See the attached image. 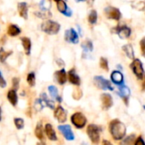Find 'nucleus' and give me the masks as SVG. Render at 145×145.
<instances>
[{"mask_svg": "<svg viewBox=\"0 0 145 145\" xmlns=\"http://www.w3.org/2000/svg\"><path fill=\"white\" fill-rule=\"evenodd\" d=\"M110 132L115 140H121L126 136L127 127L119 120H113L110 123Z\"/></svg>", "mask_w": 145, "mask_h": 145, "instance_id": "f257e3e1", "label": "nucleus"}, {"mask_svg": "<svg viewBox=\"0 0 145 145\" xmlns=\"http://www.w3.org/2000/svg\"><path fill=\"white\" fill-rule=\"evenodd\" d=\"M41 30L48 35H55L59 32L60 25L57 21H51V20H46L41 25Z\"/></svg>", "mask_w": 145, "mask_h": 145, "instance_id": "f03ea898", "label": "nucleus"}, {"mask_svg": "<svg viewBox=\"0 0 145 145\" xmlns=\"http://www.w3.org/2000/svg\"><path fill=\"white\" fill-rule=\"evenodd\" d=\"M101 131H102L101 127H99V126L94 125V124H91L88 126V128H87L88 136L89 137L92 143H93L94 144H98L99 143Z\"/></svg>", "mask_w": 145, "mask_h": 145, "instance_id": "7ed1b4c3", "label": "nucleus"}, {"mask_svg": "<svg viewBox=\"0 0 145 145\" xmlns=\"http://www.w3.org/2000/svg\"><path fill=\"white\" fill-rule=\"evenodd\" d=\"M71 123L77 128V129H82L83 128L86 124H87V118L85 115L80 112H76L73 114L71 117Z\"/></svg>", "mask_w": 145, "mask_h": 145, "instance_id": "20e7f679", "label": "nucleus"}, {"mask_svg": "<svg viewBox=\"0 0 145 145\" xmlns=\"http://www.w3.org/2000/svg\"><path fill=\"white\" fill-rule=\"evenodd\" d=\"M130 67H131L133 73L137 76L138 79H142L144 78V68H143V63L139 59H138V58L134 59Z\"/></svg>", "mask_w": 145, "mask_h": 145, "instance_id": "39448f33", "label": "nucleus"}, {"mask_svg": "<svg viewBox=\"0 0 145 145\" xmlns=\"http://www.w3.org/2000/svg\"><path fill=\"white\" fill-rule=\"evenodd\" d=\"M94 84L96 85L97 87H99L101 90H109V91H113L114 88L112 87L110 82L107 79H105V78H103L102 76H95L93 79Z\"/></svg>", "mask_w": 145, "mask_h": 145, "instance_id": "423d86ee", "label": "nucleus"}, {"mask_svg": "<svg viewBox=\"0 0 145 145\" xmlns=\"http://www.w3.org/2000/svg\"><path fill=\"white\" fill-rule=\"evenodd\" d=\"M105 14L109 19L119 21L121 17V13L119 9L115 7H106L105 9Z\"/></svg>", "mask_w": 145, "mask_h": 145, "instance_id": "0eeeda50", "label": "nucleus"}, {"mask_svg": "<svg viewBox=\"0 0 145 145\" xmlns=\"http://www.w3.org/2000/svg\"><path fill=\"white\" fill-rule=\"evenodd\" d=\"M65 40L67 43L76 44H78L79 42V36L77 32L75 31V29L70 28L65 32Z\"/></svg>", "mask_w": 145, "mask_h": 145, "instance_id": "6e6552de", "label": "nucleus"}, {"mask_svg": "<svg viewBox=\"0 0 145 145\" xmlns=\"http://www.w3.org/2000/svg\"><path fill=\"white\" fill-rule=\"evenodd\" d=\"M59 131L62 133L64 138L68 141H73L75 139V136L73 134V132L69 125H61L58 126Z\"/></svg>", "mask_w": 145, "mask_h": 145, "instance_id": "1a4fd4ad", "label": "nucleus"}, {"mask_svg": "<svg viewBox=\"0 0 145 145\" xmlns=\"http://www.w3.org/2000/svg\"><path fill=\"white\" fill-rule=\"evenodd\" d=\"M54 116L59 123H64L67 120V112L62 106H58L54 110Z\"/></svg>", "mask_w": 145, "mask_h": 145, "instance_id": "9d476101", "label": "nucleus"}, {"mask_svg": "<svg viewBox=\"0 0 145 145\" xmlns=\"http://www.w3.org/2000/svg\"><path fill=\"white\" fill-rule=\"evenodd\" d=\"M54 76L55 81H56L59 85H65V84L67 82V79H68V78H67V73H66V71H65L63 68H62L61 69L56 71V72L54 73Z\"/></svg>", "mask_w": 145, "mask_h": 145, "instance_id": "9b49d317", "label": "nucleus"}, {"mask_svg": "<svg viewBox=\"0 0 145 145\" xmlns=\"http://www.w3.org/2000/svg\"><path fill=\"white\" fill-rule=\"evenodd\" d=\"M57 9L58 10L63 14L65 16H67V17H71L72 15V10L67 6L65 1H63V0H59L58 3H57Z\"/></svg>", "mask_w": 145, "mask_h": 145, "instance_id": "f8f14e48", "label": "nucleus"}, {"mask_svg": "<svg viewBox=\"0 0 145 145\" xmlns=\"http://www.w3.org/2000/svg\"><path fill=\"white\" fill-rule=\"evenodd\" d=\"M101 103H102V107L105 110H107L110 109L113 105V99L110 94L109 93H104L101 95Z\"/></svg>", "mask_w": 145, "mask_h": 145, "instance_id": "ddd939ff", "label": "nucleus"}, {"mask_svg": "<svg viewBox=\"0 0 145 145\" xmlns=\"http://www.w3.org/2000/svg\"><path fill=\"white\" fill-rule=\"evenodd\" d=\"M67 78H68V80L70 81L71 84H72L74 85H77V86H79L81 85V79L78 76V74H76V70L74 68L71 69L68 72Z\"/></svg>", "mask_w": 145, "mask_h": 145, "instance_id": "4468645a", "label": "nucleus"}, {"mask_svg": "<svg viewBox=\"0 0 145 145\" xmlns=\"http://www.w3.org/2000/svg\"><path fill=\"white\" fill-rule=\"evenodd\" d=\"M118 94L124 100L125 103L127 105H128V99H129V97H130V94H131L130 89L127 86L124 85H119V92H118Z\"/></svg>", "mask_w": 145, "mask_h": 145, "instance_id": "2eb2a0df", "label": "nucleus"}, {"mask_svg": "<svg viewBox=\"0 0 145 145\" xmlns=\"http://www.w3.org/2000/svg\"><path fill=\"white\" fill-rule=\"evenodd\" d=\"M116 32L121 38L126 39L131 36L132 30L130 27H128L127 26H119L118 28H116Z\"/></svg>", "mask_w": 145, "mask_h": 145, "instance_id": "dca6fc26", "label": "nucleus"}, {"mask_svg": "<svg viewBox=\"0 0 145 145\" xmlns=\"http://www.w3.org/2000/svg\"><path fill=\"white\" fill-rule=\"evenodd\" d=\"M18 12L20 17H22L25 20H27L28 18V5L25 2H20L17 5Z\"/></svg>", "mask_w": 145, "mask_h": 145, "instance_id": "f3484780", "label": "nucleus"}, {"mask_svg": "<svg viewBox=\"0 0 145 145\" xmlns=\"http://www.w3.org/2000/svg\"><path fill=\"white\" fill-rule=\"evenodd\" d=\"M111 80L114 84L117 85H121L124 83V78L123 75L121 72L119 71H114L112 72L111 75H110Z\"/></svg>", "mask_w": 145, "mask_h": 145, "instance_id": "a211bd4d", "label": "nucleus"}, {"mask_svg": "<svg viewBox=\"0 0 145 145\" xmlns=\"http://www.w3.org/2000/svg\"><path fill=\"white\" fill-rule=\"evenodd\" d=\"M45 133L48 137V138L51 141H57V135L56 132L54 131V129L53 128V126L51 124H46L45 125V128H44Z\"/></svg>", "mask_w": 145, "mask_h": 145, "instance_id": "6ab92c4d", "label": "nucleus"}, {"mask_svg": "<svg viewBox=\"0 0 145 145\" xmlns=\"http://www.w3.org/2000/svg\"><path fill=\"white\" fill-rule=\"evenodd\" d=\"M21 44L24 48L25 53L26 56L31 55V41L29 38L27 37H23L21 38Z\"/></svg>", "mask_w": 145, "mask_h": 145, "instance_id": "aec40b11", "label": "nucleus"}, {"mask_svg": "<svg viewBox=\"0 0 145 145\" xmlns=\"http://www.w3.org/2000/svg\"><path fill=\"white\" fill-rule=\"evenodd\" d=\"M7 98L8 100V102L11 103L12 106L15 107L18 103V96H17V92L15 90L12 89L9 90L8 94H7Z\"/></svg>", "mask_w": 145, "mask_h": 145, "instance_id": "412c9836", "label": "nucleus"}, {"mask_svg": "<svg viewBox=\"0 0 145 145\" xmlns=\"http://www.w3.org/2000/svg\"><path fill=\"white\" fill-rule=\"evenodd\" d=\"M48 90V92H49V94H50V96H51V97L53 99L56 100L59 103L62 102V97H59V92H58V89L54 85H49Z\"/></svg>", "mask_w": 145, "mask_h": 145, "instance_id": "4be33fe9", "label": "nucleus"}, {"mask_svg": "<svg viewBox=\"0 0 145 145\" xmlns=\"http://www.w3.org/2000/svg\"><path fill=\"white\" fill-rule=\"evenodd\" d=\"M20 32H21V30H20V28L17 25L11 24V25H9V26L8 27L7 33H8V35L10 36V37H16V36H18Z\"/></svg>", "mask_w": 145, "mask_h": 145, "instance_id": "5701e85b", "label": "nucleus"}, {"mask_svg": "<svg viewBox=\"0 0 145 145\" xmlns=\"http://www.w3.org/2000/svg\"><path fill=\"white\" fill-rule=\"evenodd\" d=\"M40 98L42 100V102L44 103V104H45L47 107H48V108L51 109H54V102L52 101V100H50V99L48 97V96H47L46 93H42V94L40 95Z\"/></svg>", "mask_w": 145, "mask_h": 145, "instance_id": "b1692460", "label": "nucleus"}, {"mask_svg": "<svg viewBox=\"0 0 145 145\" xmlns=\"http://www.w3.org/2000/svg\"><path fill=\"white\" fill-rule=\"evenodd\" d=\"M82 48L83 50V53H89L93 50V44L91 40H86L82 44Z\"/></svg>", "mask_w": 145, "mask_h": 145, "instance_id": "393cba45", "label": "nucleus"}, {"mask_svg": "<svg viewBox=\"0 0 145 145\" xmlns=\"http://www.w3.org/2000/svg\"><path fill=\"white\" fill-rule=\"evenodd\" d=\"M122 50L126 53L127 57H129L130 59H133L134 58V50H133V47L131 44H128L123 45L122 46Z\"/></svg>", "mask_w": 145, "mask_h": 145, "instance_id": "a878e982", "label": "nucleus"}, {"mask_svg": "<svg viewBox=\"0 0 145 145\" xmlns=\"http://www.w3.org/2000/svg\"><path fill=\"white\" fill-rule=\"evenodd\" d=\"M35 15L42 18V19H48L52 16V13L50 12V10H39V11H36L35 12Z\"/></svg>", "mask_w": 145, "mask_h": 145, "instance_id": "bb28decb", "label": "nucleus"}, {"mask_svg": "<svg viewBox=\"0 0 145 145\" xmlns=\"http://www.w3.org/2000/svg\"><path fill=\"white\" fill-rule=\"evenodd\" d=\"M35 134H36V137L41 140V141H43V130H42V123H37V126H36V129H35Z\"/></svg>", "mask_w": 145, "mask_h": 145, "instance_id": "cd10ccee", "label": "nucleus"}, {"mask_svg": "<svg viewBox=\"0 0 145 145\" xmlns=\"http://www.w3.org/2000/svg\"><path fill=\"white\" fill-rule=\"evenodd\" d=\"M13 52L10 51H6L3 48H0V62L2 63H4L5 61L7 60V58L12 54Z\"/></svg>", "mask_w": 145, "mask_h": 145, "instance_id": "c85d7f7f", "label": "nucleus"}, {"mask_svg": "<svg viewBox=\"0 0 145 145\" xmlns=\"http://www.w3.org/2000/svg\"><path fill=\"white\" fill-rule=\"evenodd\" d=\"M26 81H27L28 85H29L31 87H33V86L36 85V75H35V73H34V72H30V73L27 74Z\"/></svg>", "mask_w": 145, "mask_h": 145, "instance_id": "c756f323", "label": "nucleus"}, {"mask_svg": "<svg viewBox=\"0 0 145 145\" xmlns=\"http://www.w3.org/2000/svg\"><path fill=\"white\" fill-rule=\"evenodd\" d=\"M97 21H98V13H97L96 10L93 9V10H91L90 13H89V15H88V21H89L90 24L93 25V24H95V23L97 22Z\"/></svg>", "mask_w": 145, "mask_h": 145, "instance_id": "7c9ffc66", "label": "nucleus"}, {"mask_svg": "<svg viewBox=\"0 0 145 145\" xmlns=\"http://www.w3.org/2000/svg\"><path fill=\"white\" fill-rule=\"evenodd\" d=\"M51 7V3L49 0H40L39 8L41 10H49Z\"/></svg>", "mask_w": 145, "mask_h": 145, "instance_id": "2f4dec72", "label": "nucleus"}, {"mask_svg": "<svg viewBox=\"0 0 145 145\" xmlns=\"http://www.w3.org/2000/svg\"><path fill=\"white\" fill-rule=\"evenodd\" d=\"M132 6L135 9H138L140 11L145 10V2H144V1H136L132 4Z\"/></svg>", "mask_w": 145, "mask_h": 145, "instance_id": "473e14b6", "label": "nucleus"}, {"mask_svg": "<svg viewBox=\"0 0 145 145\" xmlns=\"http://www.w3.org/2000/svg\"><path fill=\"white\" fill-rule=\"evenodd\" d=\"M133 143H135V135L132 134L122 141L121 145H133Z\"/></svg>", "mask_w": 145, "mask_h": 145, "instance_id": "72a5a7b5", "label": "nucleus"}, {"mask_svg": "<svg viewBox=\"0 0 145 145\" xmlns=\"http://www.w3.org/2000/svg\"><path fill=\"white\" fill-rule=\"evenodd\" d=\"M14 125L16 126V128L18 130H21L24 128V125H25V122H24V120L21 119V118H15L14 120Z\"/></svg>", "mask_w": 145, "mask_h": 145, "instance_id": "f704fd0d", "label": "nucleus"}, {"mask_svg": "<svg viewBox=\"0 0 145 145\" xmlns=\"http://www.w3.org/2000/svg\"><path fill=\"white\" fill-rule=\"evenodd\" d=\"M99 65L100 68L105 71H109V63H108V60L105 57H101L100 58V62H99Z\"/></svg>", "mask_w": 145, "mask_h": 145, "instance_id": "c9c22d12", "label": "nucleus"}, {"mask_svg": "<svg viewBox=\"0 0 145 145\" xmlns=\"http://www.w3.org/2000/svg\"><path fill=\"white\" fill-rule=\"evenodd\" d=\"M44 103L42 102V100L41 99V98H39V99H37L36 100V102H35V104H34V107H35V109L37 110V111H41L42 109H43V107H44Z\"/></svg>", "mask_w": 145, "mask_h": 145, "instance_id": "e433bc0d", "label": "nucleus"}, {"mask_svg": "<svg viewBox=\"0 0 145 145\" xmlns=\"http://www.w3.org/2000/svg\"><path fill=\"white\" fill-rule=\"evenodd\" d=\"M12 85H13V88L14 90L17 91L19 89V85H20V79L19 78H13L12 79Z\"/></svg>", "mask_w": 145, "mask_h": 145, "instance_id": "4c0bfd02", "label": "nucleus"}, {"mask_svg": "<svg viewBox=\"0 0 145 145\" xmlns=\"http://www.w3.org/2000/svg\"><path fill=\"white\" fill-rule=\"evenodd\" d=\"M82 91H81V90H79V89H76V90L74 91L73 97H74L75 99L78 100V99H80V98L82 97Z\"/></svg>", "mask_w": 145, "mask_h": 145, "instance_id": "58836bf2", "label": "nucleus"}, {"mask_svg": "<svg viewBox=\"0 0 145 145\" xmlns=\"http://www.w3.org/2000/svg\"><path fill=\"white\" fill-rule=\"evenodd\" d=\"M6 85H7V82H6V80L4 79L2 72L0 71V87H1V88H5Z\"/></svg>", "mask_w": 145, "mask_h": 145, "instance_id": "ea45409f", "label": "nucleus"}, {"mask_svg": "<svg viewBox=\"0 0 145 145\" xmlns=\"http://www.w3.org/2000/svg\"><path fill=\"white\" fill-rule=\"evenodd\" d=\"M140 47H141V52L143 56L145 57V37L143 38L140 41Z\"/></svg>", "mask_w": 145, "mask_h": 145, "instance_id": "a19ab883", "label": "nucleus"}, {"mask_svg": "<svg viewBox=\"0 0 145 145\" xmlns=\"http://www.w3.org/2000/svg\"><path fill=\"white\" fill-rule=\"evenodd\" d=\"M134 145H145L144 140L143 139V138H142V137H139V138H137V140L135 141Z\"/></svg>", "mask_w": 145, "mask_h": 145, "instance_id": "79ce46f5", "label": "nucleus"}, {"mask_svg": "<svg viewBox=\"0 0 145 145\" xmlns=\"http://www.w3.org/2000/svg\"><path fill=\"white\" fill-rule=\"evenodd\" d=\"M56 62H57V64H58V66H59L60 68L62 67H64L65 66V62H64V61L62 60V59H60V58H59V59H57V61H56Z\"/></svg>", "mask_w": 145, "mask_h": 145, "instance_id": "37998d69", "label": "nucleus"}, {"mask_svg": "<svg viewBox=\"0 0 145 145\" xmlns=\"http://www.w3.org/2000/svg\"><path fill=\"white\" fill-rule=\"evenodd\" d=\"M103 145H113L110 141H108V140H104L103 141Z\"/></svg>", "mask_w": 145, "mask_h": 145, "instance_id": "c03bdc74", "label": "nucleus"}, {"mask_svg": "<svg viewBox=\"0 0 145 145\" xmlns=\"http://www.w3.org/2000/svg\"><path fill=\"white\" fill-rule=\"evenodd\" d=\"M1 120H2V109L0 107V121H1Z\"/></svg>", "mask_w": 145, "mask_h": 145, "instance_id": "a18cd8bd", "label": "nucleus"}, {"mask_svg": "<svg viewBox=\"0 0 145 145\" xmlns=\"http://www.w3.org/2000/svg\"><path fill=\"white\" fill-rule=\"evenodd\" d=\"M76 2H84V1H86V0H76Z\"/></svg>", "mask_w": 145, "mask_h": 145, "instance_id": "49530a36", "label": "nucleus"}, {"mask_svg": "<svg viewBox=\"0 0 145 145\" xmlns=\"http://www.w3.org/2000/svg\"><path fill=\"white\" fill-rule=\"evenodd\" d=\"M143 86H144V90H145V81L144 82V85H143Z\"/></svg>", "mask_w": 145, "mask_h": 145, "instance_id": "de8ad7c7", "label": "nucleus"}, {"mask_svg": "<svg viewBox=\"0 0 145 145\" xmlns=\"http://www.w3.org/2000/svg\"><path fill=\"white\" fill-rule=\"evenodd\" d=\"M82 145H88V144H87L86 143H82Z\"/></svg>", "mask_w": 145, "mask_h": 145, "instance_id": "09e8293b", "label": "nucleus"}, {"mask_svg": "<svg viewBox=\"0 0 145 145\" xmlns=\"http://www.w3.org/2000/svg\"><path fill=\"white\" fill-rule=\"evenodd\" d=\"M54 1H55V2H56V3H58V2H59V0H54Z\"/></svg>", "mask_w": 145, "mask_h": 145, "instance_id": "8fccbe9b", "label": "nucleus"}, {"mask_svg": "<svg viewBox=\"0 0 145 145\" xmlns=\"http://www.w3.org/2000/svg\"><path fill=\"white\" fill-rule=\"evenodd\" d=\"M143 107H144V110H145V105H144Z\"/></svg>", "mask_w": 145, "mask_h": 145, "instance_id": "3c124183", "label": "nucleus"}, {"mask_svg": "<svg viewBox=\"0 0 145 145\" xmlns=\"http://www.w3.org/2000/svg\"><path fill=\"white\" fill-rule=\"evenodd\" d=\"M37 145H40V144H37Z\"/></svg>", "mask_w": 145, "mask_h": 145, "instance_id": "603ef678", "label": "nucleus"}]
</instances>
